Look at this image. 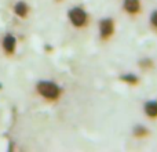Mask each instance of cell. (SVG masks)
Returning a JSON list of instances; mask_svg holds the SVG:
<instances>
[{"instance_id":"cell-7","label":"cell","mask_w":157,"mask_h":152,"mask_svg":"<svg viewBox=\"0 0 157 152\" xmlns=\"http://www.w3.org/2000/svg\"><path fill=\"white\" fill-rule=\"evenodd\" d=\"M120 80L128 86H136L139 83V78L135 74H123L120 76Z\"/></svg>"},{"instance_id":"cell-6","label":"cell","mask_w":157,"mask_h":152,"mask_svg":"<svg viewBox=\"0 0 157 152\" xmlns=\"http://www.w3.org/2000/svg\"><path fill=\"white\" fill-rule=\"evenodd\" d=\"M15 43H17L15 38L13 35H7L4 38V40H3V47H4V50L8 54H13L14 49H15Z\"/></svg>"},{"instance_id":"cell-4","label":"cell","mask_w":157,"mask_h":152,"mask_svg":"<svg viewBox=\"0 0 157 152\" xmlns=\"http://www.w3.org/2000/svg\"><path fill=\"white\" fill-rule=\"evenodd\" d=\"M123 10L128 15H138L142 11L141 0H123Z\"/></svg>"},{"instance_id":"cell-1","label":"cell","mask_w":157,"mask_h":152,"mask_svg":"<svg viewBox=\"0 0 157 152\" xmlns=\"http://www.w3.org/2000/svg\"><path fill=\"white\" fill-rule=\"evenodd\" d=\"M37 93L44 97L46 100H50V101H54V100H58L61 97V87L58 86L57 83L54 82H50V80H44V82H40L37 84Z\"/></svg>"},{"instance_id":"cell-5","label":"cell","mask_w":157,"mask_h":152,"mask_svg":"<svg viewBox=\"0 0 157 152\" xmlns=\"http://www.w3.org/2000/svg\"><path fill=\"white\" fill-rule=\"evenodd\" d=\"M144 112L149 119H157V100H149L144 104Z\"/></svg>"},{"instance_id":"cell-11","label":"cell","mask_w":157,"mask_h":152,"mask_svg":"<svg viewBox=\"0 0 157 152\" xmlns=\"http://www.w3.org/2000/svg\"><path fill=\"white\" fill-rule=\"evenodd\" d=\"M149 22H150V26H152L153 29L157 30V10L152 11V14H150V18H149Z\"/></svg>"},{"instance_id":"cell-9","label":"cell","mask_w":157,"mask_h":152,"mask_svg":"<svg viewBox=\"0 0 157 152\" xmlns=\"http://www.w3.org/2000/svg\"><path fill=\"white\" fill-rule=\"evenodd\" d=\"M132 134H134V137H136V138H145V137H147L150 133H149L146 126L138 125L132 129Z\"/></svg>"},{"instance_id":"cell-3","label":"cell","mask_w":157,"mask_h":152,"mask_svg":"<svg viewBox=\"0 0 157 152\" xmlns=\"http://www.w3.org/2000/svg\"><path fill=\"white\" fill-rule=\"evenodd\" d=\"M98 30H99V38L101 40L108 42L112 36L114 35V30H116V25L114 21L112 18H102L98 24Z\"/></svg>"},{"instance_id":"cell-2","label":"cell","mask_w":157,"mask_h":152,"mask_svg":"<svg viewBox=\"0 0 157 152\" xmlns=\"http://www.w3.org/2000/svg\"><path fill=\"white\" fill-rule=\"evenodd\" d=\"M68 18L71 21V24L76 28H86L88 24V14L84 8L81 7H73L69 10Z\"/></svg>"},{"instance_id":"cell-12","label":"cell","mask_w":157,"mask_h":152,"mask_svg":"<svg viewBox=\"0 0 157 152\" xmlns=\"http://www.w3.org/2000/svg\"><path fill=\"white\" fill-rule=\"evenodd\" d=\"M58 2H59V0H58Z\"/></svg>"},{"instance_id":"cell-10","label":"cell","mask_w":157,"mask_h":152,"mask_svg":"<svg viewBox=\"0 0 157 152\" xmlns=\"http://www.w3.org/2000/svg\"><path fill=\"white\" fill-rule=\"evenodd\" d=\"M139 68L144 69V71H147V69H152L153 68V60L152 58H142L139 61Z\"/></svg>"},{"instance_id":"cell-8","label":"cell","mask_w":157,"mask_h":152,"mask_svg":"<svg viewBox=\"0 0 157 152\" xmlns=\"http://www.w3.org/2000/svg\"><path fill=\"white\" fill-rule=\"evenodd\" d=\"M28 11H29V7H28V4L24 2H18L15 6H14V13H15L18 17H21V18L26 17Z\"/></svg>"}]
</instances>
